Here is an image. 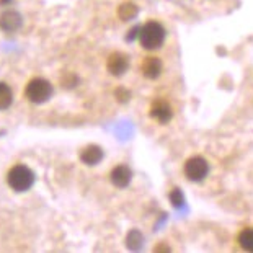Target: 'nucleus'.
<instances>
[{
    "label": "nucleus",
    "mask_w": 253,
    "mask_h": 253,
    "mask_svg": "<svg viewBox=\"0 0 253 253\" xmlns=\"http://www.w3.org/2000/svg\"><path fill=\"white\" fill-rule=\"evenodd\" d=\"M35 183V173L30 167L23 164L13 165L7 171V185L12 188L15 193H25L28 191Z\"/></svg>",
    "instance_id": "1"
},
{
    "label": "nucleus",
    "mask_w": 253,
    "mask_h": 253,
    "mask_svg": "<svg viewBox=\"0 0 253 253\" xmlns=\"http://www.w3.org/2000/svg\"><path fill=\"white\" fill-rule=\"evenodd\" d=\"M165 41V28L159 21H147L139 30V42L145 51L159 49Z\"/></svg>",
    "instance_id": "2"
},
{
    "label": "nucleus",
    "mask_w": 253,
    "mask_h": 253,
    "mask_svg": "<svg viewBox=\"0 0 253 253\" xmlns=\"http://www.w3.org/2000/svg\"><path fill=\"white\" fill-rule=\"evenodd\" d=\"M54 93V87L47 79L35 77L25 87V98L33 105H42Z\"/></svg>",
    "instance_id": "3"
},
{
    "label": "nucleus",
    "mask_w": 253,
    "mask_h": 253,
    "mask_svg": "<svg viewBox=\"0 0 253 253\" xmlns=\"http://www.w3.org/2000/svg\"><path fill=\"white\" fill-rule=\"evenodd\" d=\"M183 171H185L188 180L203 181L209 173V164H208V160L204 157H199V155H196V157H191V159L186 160Z\"/></svg>",
    "instance_id": "4"
},
{
    "label": "nucleus",
    "mask_w": 253,
    "mask_h": 253,
    "mask_svg": "<svg viewBox=\"0 0 253 253\" xmlns=\"http://www.w3.org/2000/svg\"><path fill=\"white\" fill-rule=\"evenodd\" d=\"M129 69V56L125 52L115 51L111 52L106 59V71L115 77H121L123 74H126Z\"/></svg>",
    "instance_id": "5"
},
{
    "label": "nucleus",
    "mask_w": 253,
    "mask_h": 253,
    "mask_svg": "<svg viewBox=\"0 0 253 253\" xmlns=\"http://www.w3.org/2000/svg\"><path fill=\"white\" fill-rule=\"evenodd\" d=\"M149 116L157 123H160V125H167V123H170L171 118H173V110H171V106L167 103L165 100H155L154 103L150 105Z\"/></svg>",
    "instance_id": "6"
},
{
    "label": "nucleus",
    "mask_w": 253,
    "mask_h": 253,
    "mask_svg": "<svg viewBox=\"0 0 253 253\" xmlns=\"http://www.w3.org/2000/svg\"><path fill=\"white\" fill-rule=\"evenodd\" d=\"M131 180H132V170L129 169L127 165H125V164L116 165L115 169L110 171L111 185L116 186V188H121V190H123V188L129 186Z\"/></svg>",
    "instance_id": "7"
},
{
    "label": "nucleus",
    "mask_w": 253,
    "mask_h": 253,
    "mask_svg": "<svg viewBox=\"0 0 253 253\" xmlns=\"http://www.w3.org/2000/svg\"><path fill=\"white\" fill-rule=\"evenodd\" d=\"M21 15L18 12H15V10H7V12H3L0 15V30L3 31V33H15V31L20 30L21 26Z\"/></svg>",
    "instance_id": "8"
},
{
    "label": "nucleus",
    "mask_w": 253,
    "mask_h": 253,
    "mask_svg": "<svg viewBox=\"0 0 253 253\" xmlns=\"http://www.w3.org/2000/svg\"><path fill=\"white\" fill-rule=\"evenodd\" d=\"M164 71V64L160 61L159 57L155 56H149L145 57L142 61V66H141V72L145 79L149 80H155L160 77V74Z\"/></svg>",
    "instance_id": "9"
},
{
    "label": "nucleus",
    "mask_w": 253,
    "mask_h": 253,
    "mask_svg": "<svg viewBox=\"0 0 253 253\" xmlns=\"http://www.w3.org/2000/svg\"><path fill=\"white\" fill-rule=\"evenodd\" d=\"M79 157H80V160H82V164L88 165V167H93V165L100 164L101 160H103V149L96 144H88L80 150Z\"/></svg>",
    "instance_id": "10"
},
{
    "label": "nucleus",
    "mask_w": 253,
    "mask_h": 253,
    "mask_svg": "<svg viewBox=\"0 0 253 253\" xmlns=\"http://www.w3.org/2000/svg\"><path fill=\"white\" fill-rule=\"evenodd\" d=\"M13 103V91L8 84L0 82V111L8 110Z\"/></svg>",
    "instance_id": "11"
},
{
    "label": "nucleus",
    "mask_w": 253,
    "mask_h": 253,
    "mask_svg": "<svg viewBox=\"0 0 253 253\" xmlns=\"http://www.w3.org/2000/svg\"><path fill=\"white\" fill-rule=\"evenodd\" d=\"M137 12H139V8H137L136 3L125 2L118 7V18L123 20V21H129V20H132L134 17H136Z\"/></svg>",
    "instance_id": "12"
},
{
    "label": "nucleus",
    "mask_w": 253,
    "mask_h": 253,
    "mask_svg": "<svg viewBox=\"0 0 253 253\" xmlns=\"http://www.w3.org/2000/svg\"><path fill=\"white\" fill-rule=\"evenodd\" d=\"M239 244L244 250L253 252V229L242 230L240 235H239Z\"/></svg>",
    "instance_id": "13"
},
{
    "label": "nucleus",
    "mask_w": 253,
    "mask_h": 253,
    "mask_svg": "<svg viewBox=\"0 0 253 253\" xmlns=\"http://www.w3.org/2000/svg\"><path fill=\"white\" fill-rule=\"evenodd\" d=\"M126 244L131 250H136V249H141L142 245V235L139 234V230H131L126 237Z\"/></svg>",
    "instance_id": "14"
},
{
    "label": "nucleus",
    "mask_w": 253,
    "mask_h": 253,
    "mask_svg": "<svg viewBox=\"0 0 253 253\" xmlns=\"http://www.w3.org/2000/svg\"><path fill=\"white\" fill-rule=\"evenodd\" d=\"M115 96H116V100L120 101V103H127L129 98H131V91H129L127 88H125V87H118L115 90Z\"/></svg>",
    "instance_id": "15"
},
{
    "label": "nucleus",
    "mask_w": 253,
    "mask_h": 253,
    "mask_svg": "<svg viewBox=\"0 0 253 253\" xmlns=\"http://www.w3.org/2000/svg\"><path fill=\"white\" fill-rule=\"evenodd\" d=\"M170 199H171V204H173V206H176V208H180L181 204H183V201H185L180 190H173V191H171Z\"/></svg>",
    "instance_id": "16"
}]
</instances>
